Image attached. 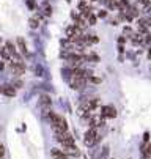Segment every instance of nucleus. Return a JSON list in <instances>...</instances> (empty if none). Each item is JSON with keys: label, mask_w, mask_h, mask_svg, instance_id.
<instances>
[{"label": "nucleus", "mask_w": 151, "mask_h": 159, "mask_svg": "<svg viewBox=\"0 0 151 159\" xmlns=\"http://www.w3.org/2000/svg\"><path fill=\"white\" fill-rule=\"evenodd\" d=\"M99 140H101V137H99L96 128H90L87 132H85V135H83V143L87 145V147H93V145H96Z\"/></svg>", "instance_id": "obj_1"}, {"label": "nucleus", "mask_w": 151, "mask_h": 159, "mask_svg": "<svg viewBox=\"0 0 151 159\" xmlns=\"http://www.w3.org/2000/svg\"><path fill=\"white\" fill-rule=\"evenodd\" d=\"M55 139L57 142H60L63 147H76L74 137L69 132H61V134H55Z\"/></svg>", "instance_id": "obj_2"}, {"label": "nucleus", "mask_w": 151, "mask_h": 159, "mask_svg": "<svg viewBox=\"0 0 151 159\" xmlns=\"http://www.w3.org/2000/svg\"><path fill=\"white\" fill-rule=\"evenodd\" d=\"M101 117L115 118V117H117V109H115L113 106H102V107H101Z\"/></svg>", "instance_id": "obj_3"}, {"label": "nucleus", "mask_w": 151, "mask_h": 159, "mask_svg": "<svg viewBox=\"0 0 151 159\" xmlns=\"http://www.w3.org/2000/svg\"><path fill=\"white\" fill-rule=\"evenodd\" d=\"M11 70H13V74H16V76H22V74L25 73V65H24L22 61H19V63L11 61Z\"/></svg>", "instance_id": "obj_4"}, {"label": "nucleus", "mask_w": 151, "mask_h": 159, "mask_svg": "<svg viewBox=\"0 0 151 159\" xmlns=\"http://www.w3.org/2000/svg\"><path fill=\"white\" fill-rule=\"evenodd\" d=\"M51 104H52V99H51V96H47V95H42V96L39 98V106H41V109L44 110L46 113L49 112V109H51Z\"/></svg>", "instance_id": "obj_5"}, {"label": "nucleus", "mask_w": 151, "mask_h": 159, "mask_svg": "<svg viewBox=\"0 0 151 159\" xmlns=\"http://www.w3.org/2000/svg\"><path fill=\"white\" fill-rule=\"evenodd\" d=\"M85 84H87V79H83V77H73V80H71V88L80 90V88L85 87Z\"/></svg>", "instance_id": "obj_6"}, {"label": "nucleus", "mask_w": 151, "mask_h": 159, "mask_svg": "<svg viewBox=\"0 0 151 159\" xmlns=\"http://www.w3.org/2000/svg\"><path fill=\"white\" fill-rule=\"evenodd\" d=\"M2 93H3L5 96L13 98V96H16V88H14L13 85H3V87H2Z\"/></svg>", "instance_id": "obj_7"}, {"label": "nucleus", "mask_w": 151, "mask_h": 159, "mask_svg": "<svg viewBox=\"0 0 151 159\" xmlns=\"http://www.w3.org/2000/svg\"><path fill=\"white\" fill-rule=\"evenodd\" d=\"M52 157L54 159H69L68 157V154H64L61 150H58V148H54L52 150Z\"/></svg>", "instance_id": "obj_8"}, {"label": "nucleus", "mask_w": 151, "mask_h": 159, "mask_svg": "<svg viewBox=\"0 0 151 159\" xmlns=\"http://www.w3.org/2000/svg\"><path fill=\"white\" fill-rule=\"evenodd\" d=\"M64 154H71V156H79V151H77V147H63L61 150Z\"/></svg>", "instance_id": "obj_9"}, {"label": "nucleus", "mask_w": 151, "mask_h": 159, "mask_svg": "<svg viewBox=\"0 0 151 159\" xmlns=\"http://www.w3.org/2000/svg\"><path fill=\"white\" fill-rule=\"evenodd\" d=\"M17 48H19V51L22 52L24 55H27V54H29V52H27V46H25L24 38H17Z\"/></svg>", "instance_id": "obj_10"}, {"label": "nucleus", "mask_w": 151, "mask_h": 159, "mask_svg": "<svg viewBox=\"0 0 151 159\" xmlns=\"http://www.w3.org/2000/svg\"><path fill=\"white\" fill-rule=\"evenodd\" d=\"M101 125H104L101 117H91V120H90V126H91V128H98V126H101Z\"/></svg>", "instance_id": "obj_11"}, {"label": "nucleus", "mask_w": 151, "mask_h": 159, "mask_svg": "<svg viewBox=\"0 0 151 159\" xmlns=\"http://www.w3.org/2000/svg\"><path fill=\"white\" fill-rule=\"evenodd\" d=\"M0 55H2L5 60H8V58H11V55L8 54V51H7V48L3 46V48H0Z\"/></svg>", "instance_id": "obj_12"}, {"label": "nucleus", "mask_w": 151, "mask_h": 159, "mask_svg": "<svg viewBox=\"0 0 151 159\" xmlns=\"http://www.w3.org/2000/svg\"><path fill=\"white\" fill-rule=\"evenodd\" d=\"M118 7H120V10H121V11H124V10L129 7V2H127V0H120Z\"/></svg>", "instance_id": "obj_13"}, {"label": "nucleus", "mask_w": 151, "mask_h": 159, "mask_svg": "<svg viewBox=\"0 0 151 159\" xmlns=\"http://www.w3.org/2000/svg\"><path fill=\"white\" fill-rule=\"evenodd\" d=\"M30 27H32V29H36V27H38V19H35V17L30 19Z\"/></svg>", "instance_id": "obj_14"}, {"label": "nucleus", "mask_w": 151, "mask_h": 159, "mask_svg": "<svg viewBox=\"0 0 151 159\" xmlns=\"http://www.w3.org/2000/svg\"><path fill=\"white\" fill-rule=\"evenodd\" d=\"M88 20H90V25H95V24H96V17H95L93 14L88 16Z\"/></svg>", "instance_id": "obj_15"}, {"label": "nucleus", "mask_w": 151, "mask_h": 159, "mask_svg": "<svg viewBox=\"0 0 151 159\" xmlns=\"http://www.w3.org/2000/svg\"><path fill=\"white\" fill-rule=\"evenodd\" d=\"M3 154H5V147H3V143H0V159L3 157Z\"/></svg>", "instance_id": "obj_16"}, {"label": "nucleus", "mask_w": 151, "mask_h": 159, "mask_svg": "<svg viewBox=\"0 0 151 159\" xmlns=\"http://www.w3.org/2000/svg\"><path fill=\"white\" fill-rule=\"evenodd\" d=\"M13 87H14V88H20V87H22V82H20V80H16V82L13 84Z\"/></svg>", "instance_id": "obj_17"}, {"label": "nucleus", "mask_w": 151, "mask_h": 159, "mask_svg": "<svg viewBox=\"0 0 151 159\" xmlns=\"http://www.w3.org/2000/svg\"><path fill=\"white\" fill-rule=\"evenodd\" d=\"M143 142H149V134L148 132H145V135H143Z\"/></svg>", "instance_id": "obj_18"}, {"label": "nucleus", "mask_w": 151, "mask_h": 159, "mask_svg": "<svg viewBox=\"0 0 151 159\" xmlns=\"http://www.w3.org/2000/svg\"><path fill=\"white\" fill-rule=\"evenodd\" d=\"M27 5H29L30 8H35V2H33V0H29V2H27Z\"/></svg>", "instance_id": "obj_19"}, {"label": "nucleus", "mask_w": 151, "mask_h": 159, "mask_svg": "<svg viewBox=\"0 0 151 159\" xmlns=\"http://www.w3.org/2000/svg\"><path fill=\"white\" fill-rule=\"evenodd\" d=\"M105 14H107L105 11H99V13H98V16H99V17H105Z\"/></svg>", "instance_id": "obj_20"}, {"label": "nucleus", "mask_w": 151, "mask_h": 159, "mask_svg": "<svg viewBox=\"0 0 151 159\" xmlns=\"http://www.w3.org/2000/svg\"><path fill=\"white\" fill-rule=\"evenodd\" d=\"M148 57H149V58H151V49H149V51H148Z\"/></svg>", "instance_id": "obj_21"}]
</instances>
